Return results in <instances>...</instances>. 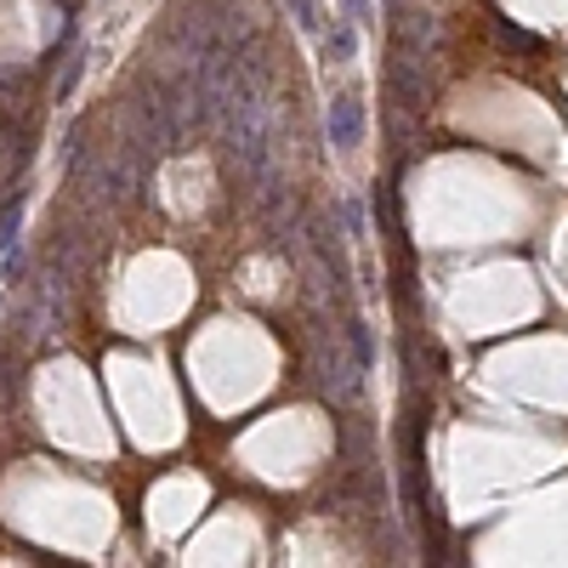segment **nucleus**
Listing matches in <instances>:
<instances>
[{"instance_id":"nucleus-1","label":"nucleus","mask_w":568,"mask_h":568,"mask_svg":"<svg viewBox=\"0 0 568 568\" xmlns=\"http://www.w3.org/2000/svg\"><path fill=\"white\" fill-rule=\"evenodd\" d=\"M324 131H329V149H336V154H353L358 142H364V103L353 98V91L329 98V109H324Z\"/></svg>"},{"instance_id":"nucleus-2","label":"nucleus","mask_w":568,"mask_h":568,"mask_svg":"<svg viewBox=\"0 0 568 568\" xmlns=\"http://www.w3.org/2000/svg\"><path fill=\"white\" fill-rule=\"evenodd\" d=\"M324 58H329V63H353V58H358V23H347V18L329 23V29H324Z\"/></svg>"},{"instance_id":"nucleus-3","label":"nucleus","mask_w":568,"mask_h":568,"mask_svg":"<svg viewBox=\"0 0 568 568\" xmlns=\"http://www.w3.org/2000/svg\"><path fill=\"white\" fill-rule=\"evenodd\" d=\"M347 342H353V369L369 375V369H375V336H369V324H364L358 313L347 318Z\"/></svg>"},{"instance_id":"nucleus-4","label":"nucleus","mask_w":568,"mask_h":568,"mask_svg":"<svg viewBox=\"0 0 568 568\" xmlns=\"http://www.w3.org/2000/svg\"><path fill=\"white\" fill-rule=\"evenodd\" d=\"M23 273H29V256H23V240H18V245L0 251V284H23Z\"/></svg>"},{"instance_id":"nucleus-5","label":"nucleus","mask_w":568,"mask_h":568,"mask_svg":"<svg viewBox=\"0 0 568 568\" xmlns=\"http://www.w3.org/2000/svg\"><path fill=\"white\" fill-rule=\"evenodd\" d=\"M80 74H85V45H69V69H63V80H58V98H74Z\"/></svg>"},{"instance_id":"nucleus-6","label":"nucleus","mask_w":568,"mask_h":568,"mask_svg":"<svg viewBox=\"0 0 568 568\" xmlns=\"http://www.w3.org/2000/svg\"><path fill=\"white\" fill-rule=\"evenodd\" d=\"M18 233H23V194L12 200V211H7V216H0V251L18 245Z\"/></svg>"},{"instance_id":"nucleus-7","label":"nucleus","mask_w":568,"mask_h":568,"mask_svg":"<svg viewBox=\"0 0 568 568\" xmlns=\"http://www.w3.org/2000/svg\"><path fill=\"white\" fill-rule=\"evenodd\" d=\"M284 7H291V23L302 34H318V7H313V0H284Z\"/></svg>"},{"instance_id":"nucleus-8","label":"nucleus","mask_w":568,"mask_h":568,"mask_svg":"<svg viewBox=\"0 0 568 568\" xmlns=\"http://www.w3.org/2000/svg\"><path fill=\"white\" fill-rule=\"evenodd\" d=\"M342 222H347L353 240H364V200H358V194H347V200H342Z\"/></svg>"},{"instance_id":"nucleus-9","label":"nucleus","mask_w":568,"mask_h":568,"mask_svg":"<svg viewBox=\"0 0 568 568\" xmlns=\"http://www.w3.org/2000/svg\"><path fill=\"white\" fill-rule=\"evenodd\" d=\"M342 12H347V23L369 29V23H375V0H342Z\"/></svg>"}]
</instances>
